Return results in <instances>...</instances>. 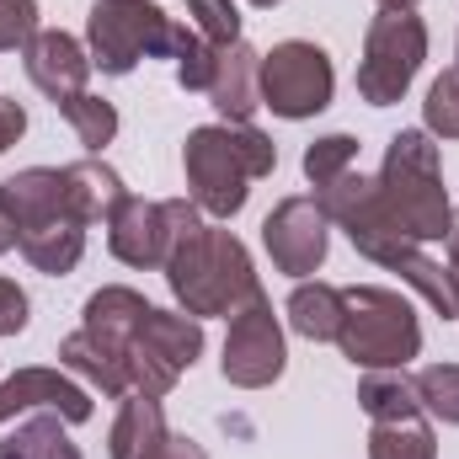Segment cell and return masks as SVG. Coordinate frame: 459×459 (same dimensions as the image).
<instances>
[{"label":"cell","instance_id":"3957f363","mask_svg":"<svg viewBox=\"0 0 459 459\" xmlns=\"http://www.w3.org/2000/svg\"><path fill=\"white\" fill-rule=\"evenodd\" d=\"M182 166H187L193 204L214 220H230L246 209L251 182L278 166V144L251 123H209V128L187 134Z\"/></svg>","mask_w":459,"mask_h":459},{"label":"cell","instance_id":"836d02e7","mask_svg":"<svg viewBox=\"0 0 459 459\" xmlns=\"http://www.w3.org/2000/svg\"><path fill=\"white\" fill-rule=\"evenodd\" d=\"M417 0H379V11H411Z\"/></svg>","mask_w":459,"mask_h":459},{"label":"cell","instance_id":"9a60e30c","mask_svg":"<svg viewBox=\"0 0 459 459\" xmlns=\"http://www.w3.org/2000/svg\"><path fill=\"white\" fill-rule=\"evenodd\" d=\"M326 214H321V204L316 198H283L267 220H262V246H267V256H273V267L278 273H289V278H310L321 262H326Z\"/></svg>","mask_w":459,"mask_h":459},{"label":"cell","instance_id":"2e32d148","mask_svg":"<svg viewBox=\"0 0 459 459\" xmlns=\"http://www.w3.org/2000/svg\"><path fill=\"white\" fill-rule=\"evenodd\" d=\"M22 65H27V81H32L54 108H70L75 97H86L91 54H86L70 32H32L27 48H22Z\"/></svg>","mask_w":459,"mask_h":459},{"label":"cell","instance_id":"83f0119b","mask_svg":"<svg viewBox=\"0 0 459 459\" xmlns=\"http://www.w3.org/2000/svg\"><path fill=\"white\" fill-rule=\"evenodd\" d=\"M32 32H38V0H0V54L27 48Z\"/></svg>","mask_w":459,"mask_h":459},{"label":"cell","instance_id":"277c9868","mask_svg":"<svg viewBox=\"0 0 459 459\" xmlns=\"http://www.w3.org/2000/svg\"><path fill=\"white\" fill-rule=\"evenodd\" d=\"M160 273H166L177 305L187 316H198V321L204 316H235L256 294V273H251L246 246L230 230H214V225H198L193 235H182Z\"/></svg>","mask_w":459,"mask_h":459},{"label":"cell","instance_id":"7a4b0ae2","mask_svg":"<svg viewBox=\"0 0 459 459\" xmlns=\"http://www.w3.org/2000/svg\"><path fill=\"white\" fill-rule=\"evenodd\" d=\"M0 214L16 230V246L22 256L48 273V278H65L75 273L81 251H86V220L70 198V182H65V166H32V171H16L0 182Z\"/></svg>","mask_w":459,"mask_h":459},{"label":"cell","instance_id":"d6986e66","mask_svg":"<svg viewBox=\"0 0 459 459\" xmlns=\"http://www.w3.org/2000/svg\"><path fill=\"white\" fill-rule=\"evenodd\" d=\"M65 182H70V198H75V209H81V220L86 225H108L117 209H123V198H128V187H123V177H117L113 166H102V160H75V166H65Z\"/></svg>","mask_w":459,"mask_h":459},{"label":"cell","instance_id":"484cf974","mask_svg":"<svg viewBox=\"0 0 459 459\" xmlns=\"http://www.w3.org/2000/svg\"><path fill=\"white\" fill-rule=\"evenodd\" d=\"M422 123H428V134H438V139H459V70H444V75L428 86Z\"/></svg>","mask_w":459,"mask_h":459},{"label":"cell","instance_id":"9c48e42d","mask_svg":"<svg viewBox=\"0 0 459 459\" xmlns=\"http://www.w3.org/2000/svg\"><path fill=\"white\" fill-rule=\"evenodd\" d=\"M428 59V27L417 11H379L368 22L363 38V59H358V97L368 108H390L406 97V86L417 81Z\"/></svg>","mask_w":459,"mask_h":459},{"label":"cell","instance_id":"e0dca14e","mask_svg":"<svg viewBox=\"0 0 459 459\" xmlns=\"http://www.w3.org/2000/svg\"><path fill=\"white\" fill-rule=\"evenodd\" d=\"M16 411H59L65 422H86L91 417V395L81 385H70L59 368H22L0 385V428Z\"/></svg>","mask_w":459,"mask_h":459},{"label":"cell","instance_id":"f546056e","mask_svg":"<svg viewBox=\"0 0 459 459\" xmlns=\"http://www.w3.org/2000/svg\"><path fill=\"white\" fill-rule=\"evenodd\" d=\"M22 128H27V113H22L16 102H5V97H0V155L22 139Z\"/></svg>","mask_w":459,"mask_h":459},{"label":"cell","instance_id":"44dd1931","mask_svg":"<svg viewBox=\"0 0 459 459\" xmlns=\"http://www.w3.org/2000/svg\"><path fill=\"white\" fill-rule=\"evenodd\" d=\"M65 428L70 422L59 411H32L27 422H16V433L0 438V459H81Z\"/></svg>","mask_w":459,"mask_h":459},{"label":"cell","instance_id":"d590c367","mask_svg":"<svg viewBox=\"0 0 459 459\" xmlns=\"http://www.w3.org/2000/svg\"><path fill=\"white\" fill-rule=\"evenodd\" d=\"M455 230H459V225H455Z\"/></svg>","mask_w":459,"mask_h":459},{"label":"cell","instance_id":"cb8c5ba5","mask_svg":"<svg viewBox=\"0 0 459 459\" xmlns=\"http://www.w3.org/2000/svg\"><path fill=\"white\" fill-rule=\"evenodd\" d=\"M352 160H358V139H352V134H326V139H316V144L305 150V177H310L316 187H326V182H337L342 171H352Z\"/></svg>","mask_w":459,"mask_h":459},{"label":"cell","instance_id":"8992f818","mask_svg":"<svg viewBox=\"0 0 459 459\" xmlns=\"http://www.w3.org/2000/svg\"><path fill=\"white\" fill-rule=\"evenodd\" d=\"M155 305L144 299V294H134V289H97L91 299H86V316H81V332H70L65 342H59V363L65 368H75L81 379H91L102 395H128V337H134V326L150 316Z\"/></svg>","mask_w":459,"mask_h":459},{"label":"cell","instance_id":"d4e9b609","mask_svg":"<svg viewBox=\"0 0 459 459\" xmlns=\"http://www.w3.org/2000/svg\"><path fill=\"white\" fill-rule=\"evenodd\" d=\"M59 113L70 117V128L81 134V144L86 150H102V144H113V134H117V113H113V102H102V97H75L70 108H59Z\"/></svg>","mask_w":459,"mask_h":459},{"label":"cell","instance_id":"4dcf8cb0","mask_svg":"<svg viewBox=\"0 0 459 459\" xmlns=\"http://www.w3.org/2000/svg\"><path fill=\"white\" fill-rule=\"evenodd\" d=\"M144 459H209V455H204L193 438H177V433H166V438H160V444H155Z\"/></svg>","mask_w":459,"mask_h":459},{"label":"cell","instance_id":"4316f807","mask_svg":"<svg viewBox=\"0 0 459 459\" xmlns=\"http://www.w3.org/2000/svg\"><path fill=\"white\" fill-rule=\"evenodd\" d=\"M214 59H220V43H209V38L193 27L187 43H182V54H177V81H182V91H209Z\"/></svg>","mask_w":459,"mask_h":459},{"label":"cell","instance_id":"5b68a950","mask_svg":"<svg viewBox=\"0 0 459 459\" xmlns=\"http://www.w3.org/2000/svg\"><path fill=\"white\" fill-rule=\"evenodd\" d=\"M379 204L411 240H449L455 235V209L444 193V171H438V144L422 128H401L385 150V171H379Z\"/></svg>","mask_w":459,"mask_h":459},{"label":"cell","instance_id":"4fadbf2b","mask_svg":"<svg viewBox=\"0 0 459 459\" xmlns=\"http://www.w3.org/2000/svg\"><path fill=\"white\" fill-rule=\"evenodd\" d=\"M332 59L326 48L305 43V38H289L278 43L273 54H262V108H273L278 117H316L332 102Z\"/></svg>","mask_w":459,"mask_h":459},{"label":"cell","instance_id":"ba28073f","mask_svg":"<svg viewBox=\"0 0 459 459\" xmlns=\"http://www.w3.org/2000/svg\"><path fill=\"white\" fill-rule=\"evenodd\" d=\"M193 27L171 22L155 0H97L91 22H86V43H91V70L102 75H128L139 59L155 54H182Z\"/></svg>","mask_w":459,"mask_h":459},{"label":"cell","instance_id":"30bf717a","mask_svg":"<svg viewBox=\"0 0 459 459\" xmlns=\"http://www.w3.org/2000/svg\"><path fill=\"white\" fill-rule=\"evenodd\" d=\"M358 406L374 422L368 428V459H438V438L428 428V411H422L411 379H401V368L363 374Z\"/></svg>","mask_w":459,"mask_h":459},{"label":"cell","instance_id":"603a6c76","mask_svg":"<svg viewBox=\"0 0 459 459\" xmlns=\"http://www.w3.org/2000/svg\"><path fill=\"white\" fill-rule=\"evenodd\" d=\"M411 390H417V401H422L428 417L459 428V363H433V368H422V374L411 379Z\"/></svg>","mask_w":459,"mask_h":459},{"label":"cell","instance_id":"8fae6325","mask_svg":"<svg viewBox=\"0 0 459 459\" xmlns=\"http://www.w3.org/2000/svg\"><path fill=\"white\" fill-rule=\"evenodd\" d=\"M204 352V321L177 310H150L128 337V395L160 401Z\"/></svg>","mask_w":459,"mask_h":459},{"label":"cell","instance_id":"d6a6232c","mask_svg":"<svg viewBox=\"0 0 459 459\" xmlns=\"http://www.w3.org/2000/svg\"><path fill=\"white\" fill-rule=\"evenodd\" d=\"M11 246H16V230H11V220H5V214H0V251H11Z\"/></svg>","mask_w":459,"mask_h":459},{"label":"cell","instance_id":"52a82bcc","mask_svg":"<svg viewBox=\"0 0 459 459\" xmlns=\"http://www.w3.org/2000/svg\"><path fill=\"white\" fill-rule=\"evenodd\" d=\"M337 347L347 352L352 368H368V374L406 368V363L422 352L417 310H411L395 289H342Z\"/></svg>","mask_w":459,"mask_h":459},{"label":"cell","instance_id":"f1b7e54d","mask_svg":"<svg viewBox=\"0 0 459 459\" xmlns=\"http://www.w3.org/2000/svg\"><path fill=\"white\" fill-rule=\"evenodd\" d=\"M22 326H27V294L11 278H0V337H16Z\"/></svg>","mask_w":459,"mask_h":459},{"label":"cell","instance_id":"ac0fdd59","mask_svg":"<svg viewBox=\"0 0 459 459\" xmlns=\"http://www.w3.org/2000/svg\"><path fill=\"white\" fill-rule=\"evenodd\" d=\"M209 102L230 123H251L262 108V54L251 43H225L214 59V81H209Z\"/></svg>","mask_w":459,"mask_h":459},{"label":"cell","instance_id":"e575fe53","mask_svg":"<svg viewBox=\"0 0 459 459\" xmlns=\"http://www.w3.org/2000/svg\"><path fill=\"white\" fill-rule=\"evenodd\" d=\"M251 5H262V11H267V5H278V0H251Z\"/></svg>","mask_w":459,"mask_h":459},{"label":"cell","instance_id":"7402d4cb","mask_svg":"<svg viewBox=\"0 0 459 459\" xmlns=\"http://www.w3.org/2000/svg\"><path fill=\"white\" fill-rule=\"evenodd\" d=\"M289 326L310 342H337L342 326V289L332 283H299L289 294Z\"/></svg>","mask_w":459,"mask_h":459},{"label":"cell","instance_id":"ffe728a7","mask_svg":"<svg viewBox=\"0 0 459 459\" xmlns=\"http://www.w3.org/2000/svg\"><path fill=\"white\" fill-rule=\"evenodd\" d=\"M166 438V411L150 395H123L113 433H108V455L113 459H144L155 444Z\"/></svg>","mask_w":459,"mask_h":459},{"label":"cell","instance_id":"6da1fadb","mask_svg":"<svg viewBox=\"0 0 459 459\" xmlns=\"http://www.w3.org/2000/svg\"><path fill=\"white\" fill-rule=\"evenodd\" d=\"M316 204H321V214L332 220V225L347 230V240L368 256V262H379V267H390V273H401L438 316H459V299H455V283H449V273L422 251V240H411L406 230L395 225L390 214H385V204H379V187L368 182V177H358V171H342L337 182H326V187H316Z\"/></svg>","mask_w":459,"mask_h":459},{"label":"cell","instance_id":"7c38bea8","mask_svg":"<svg viewBox=\"0 0 459 459\" xmlns=\"http://www.w3.org/2000/svg\"><path fill=\"white\" fill-rule=\"evenodd\" d=\"M198 225H204L198 204H187V198H166V204L123 198V209L108 220V246H113L117 262L150 273V267H166L171 251H177V240L193 235Z\"/></svg>","mask_w":459,"mask_h":459},{"label":"cell","instance_id":"5bb4252c","mask_svg":"<svg viewBox=\"0 0 459 459\" xmlns=\"http://www.w3.org/2000/svg\"><path fill=\"white\" fill-rule=\"evenodd\" d=\"M283 326H278V316H273V299L256 289L235 316H230V337H225V358H220V368H225L230 385H240V390H267L278 374H283Z\"/></svg>","mask_w":459,"mask_h":459},{"label":"cell","instance_id":"1f68e13d","mask_svg":"<svg viewBox=\"0 0 459 459\" xmlns=\"http://www.w3.org/2000/svg\"><path fill=\"white\" fill-rule=\"evenodd\" d=\"M449 283H455V299H459V230L449 235Z\"/></svg>","mask_w":459,"mask_h":459}]
</instances>
